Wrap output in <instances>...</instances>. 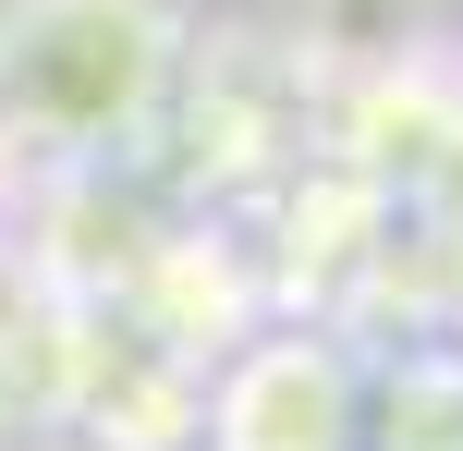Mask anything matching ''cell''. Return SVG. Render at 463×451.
I'll use <instances>...</instances> for the list:
<instances>
[{"mask_svg":"<svg viewBox=\"0 0 463 451\" xmlns=\"http://www.w3.org/2000/svg\"><path fill=\"white\" fill-rule=\"evenodd\" d=\"M378 451H463V354H402L378 390Z\"/></svg>","mask_w":463,"mask_h":451,"instance_id":"3957f363","label":"cell"},{"mask_svg":"<svg viewBox=\"0 0 463 451\" xmlns=\"http://www.w3.org/2000/svg\"><path fill=\"white\" fill-rule=\"evenodd\" d=\"M195 428H208V451H354L366 439V390L317 330H269L208 379Z\"/></svg>","mask_w":463,"mask_h":451,"instance_id":"7a4b0ae2","label":"cell"},{"mask_svg":"<svg viewBox=\"0 0 463 451\" xmlns=\"http://www.w3.org/2000/svg\"><path fill=\"white\" fill-rule=\"evenodd\" d=\"M171 61H184L171 0H0V135L98 159L159 110Z\"/></svg>","mask_w":463,"mask_h":451,"instance_id":"6da1fadb","label":"cell"}]
</instances>
